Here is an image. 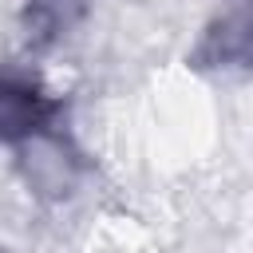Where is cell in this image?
Returning a JSON list of instances; mask_svg holds the SVG:
<instances>
[{
    "label": "cell",
    "instance_id": "obj_1",
    "mask_svg": "<svg viewBox=\"0 0 253 253\" xmlns=\"http://www.w3.org/2000/svg\"><path fill=\"white\" fill-rule=\"evenodd\" d=\"M43 115H47V103L32 87H24L16 79H0V138L36 134Z\"/></svg>",
    "mask_w": 253,
    "mask_h": 253
}]
</instances>
